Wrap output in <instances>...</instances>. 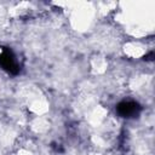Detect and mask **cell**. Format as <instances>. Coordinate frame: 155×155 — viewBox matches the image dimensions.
Masks as SVG:
<instances>
[{"label":"cell","mask_w":155,"mask_h":155,"mask_svg":"<svg viewBox=\"0 0 155 155\" xmlns=\"http://www.w3.org/2000/svg\"><path fill=\"white\" fill-rule=\"evenodd\" d=\"M115 109H116L117 115L124 119H134L142 111L140 104L133 99H124L119 102Z\"/></svg>","instance_id":"6da1fadb"},{"label":"cell","mask_w":155,"mask_h":155,"mask_svg":"<svg viewBox=\"0 0 155 155\" xmlns=\"http://www.w3.org/2000/svg\"><path fill=\"white\" fill-rule=\"evenodd\" d=\"M0 65L2 69H5L7 73L17 74L19 70L18 62L13 54V52L10 48H2L0 53Z\"/></svg>","instance_id":"7a4b0ae2"}]
</instances>
